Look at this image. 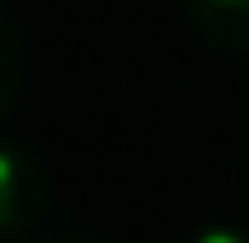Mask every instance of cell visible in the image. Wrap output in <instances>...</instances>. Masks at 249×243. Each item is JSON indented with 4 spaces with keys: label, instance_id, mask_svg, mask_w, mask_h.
<instances>
[{
    "label": "cell",
    "instance_id": "cell-3",
    "mask_svg": "<svg viewBox=\"0 0 249 243\" xmlns=\"http://www.w3.org/2000/svg\"><path fill=\"white\" fill-rule=\"evenodd\" d=\"M186 243H249V226H203Z\"/></svg>",
    "mask_w": 249,
    "mask_h": 243
},
{
    "label": "cell",
    "instance_id": "cell-1",
    "mask_svg": "<svg viewBox=\"0 0 249 243\" xmlns=\"http://www.w3.org/2000/svg\"><path fill=\"white\" fill-rule=\"evenodd\" d=\"M41 214H47V168H35L18 145H6L0 151V226H6V238L23 243Z\"/></svg>",
    "mask_w": 249,
    "mask_h": 243
},
{
    "label": "cell",
    "instance_id": "cell-4",
    "mask_svg": "<svg viewBox=\"0 0 249 243\" xmlns=\"http://www.w3.org/2000/svg\"><path fill=\"white\" fill-rule=\"evenodd\" d=\"M23 243H99V238H81V232H35Z\"/></svg>",
    "mask_w": 249,
    "mask_h": 243
},
{
    "label": "cell",
    "instance_id": "cell-2",
    "mask_svg": "<svg viewBox=\"0 0 249 243\" xmlns=\"http://www.w3.org/2000/svg\"><path fill=\"white\" fill-rule=\"evenodd\" d=\"M191 35L226 58H249V0H186Z\"/></svg>",
    "mask_w": 249,
    "mask_h": 243
}]
</instances>
